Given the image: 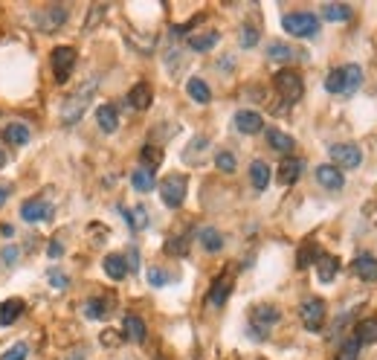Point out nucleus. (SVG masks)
<instances>
[{"label":"nucleus","mask_w":377,"mask_h":360,"mask_svg":"<svg viewBox=\"0 0 377 360\" xmlns=\"http://www.w3.org/2000/svg\"><path fill=\"white\" fill-rule=\"evenodd\" d=\"M96 88H99V78H87V82L78 88L76 93H70V96L64 99V105H62V123H64V125H76L78 119L85 116L90 99H93V93H96Z\"/></svg>","instance_id":"nucleus-1"},{"label":"nucleus","mask_w":377,"mask_h":360,"mask_svg":"<svg viewBox=\"0 0 377 360\" xmlns=\"http://www.w3.org/2000/svg\"><path fill=\"white\" fill-rule=\"evenodd\" d=\"M282 27L293 38H313L316 32H320V18H316L313 12H287L282 18Z\"/></svg>","instance_id":"nucleus-2"},{"label":"nucleus","mask_w":377,"mask_h":360,"mask_svg":"<svg viewBox=\"0 0 377 360\" xmlns=\"http://www.w3.org/2000/svg\"><path fill=\"white\" fill-rule=\"evenodd\" d=\"M186 186H189V180L186 174H169L160 180V198H163V204L177 209V207H183L186 201Z\"/></svg>","instance_id":"nucleus-3"},{"label":"nucleus","mask_w":377,"mask_h":360,"mask_svg":"<svg viewBox=\"0 0 377 360\" xmlns=\"http://www.w3.org/2000/svg\"><path fill=\"white\" fill-rule=\"evenodd\" d=\"M273 85L285 96V102H299L302 93H305V82H302V76L296 70H279L273 76Z\"/></svg>","instance_id":"nucleus-4"},{"label":"nucleus","mask_w":377,"mask_h":360,"mask_svg":"<svg viewBox=\"0 0 377 360\" xmlns=\"http://www.w3.org/2000/svg\"><path fill=\"white\" fill-rule=\"evenodd\" d=\"M299 317L308 331H322V323H325V303L320 296H311L299 305Z\"/></svg>","instance_id":"nucleus-5"},{"label":"nucleus","mask_w":377,"mask_h":360,"mask_svg":"<svg viewBox=\"0 0 377 360\" xmlns=\"http://www.w3.org/2000/svg\"><path fill=\"white\" fill-rule=\"evenodd\" d=\"M52 212L55 207L44 198H29V201L21 204V218L27 224H35V221H52Z\"/></svg>","instance_id":"nucleus-6"},{"label":"nucleus","mask_w":377,"mask_h":360,"mask_svg":"<svg viewBox=\"0 0 377 360\" xmlns=\"http://www.w3.org/2000/svg\"><path fill=\"white\" fill-rule=\"evenodd\" d=\"M52 73H55V82L58 85H64L67 78H70V70L76 64V50L73 47H55L52 50Z\"/></svg>","instance_id":"nucleus-7"},{"label":"nucleus","mask_w":377,"mask_h":360,"mask_svg":"<svg viewBox=\"0 0 377 360\" xmlns=\"http://www.w3.org/2000/svg\"><path fill=\"white\" fill-rule=\"evenodd\" d=\"M67 21V9L64 6H47L41 12H35V27L41 32H55L62 29V24Z\"/></svg>","instance_id":"nucleus-8"},{"label":"nucleus","mask_w":377,"mask_h":360,"mask_svg":"<svg viewBox=\"0 0 377 360\" xmlns=\"http://www.w3.org/2000/svg\"><path fill=\"white\" fill-rule=\"evenodd\" d=\"M331 160L336 166H346V169H357L363 163V151L357 148L354 143H336L331 146Z\"/></svg>","instance_id":"nucleus-9"},{"label":"nucleus","mask_w":377,"mask_h":360,"mask_svg":"<svg viewBox=\"0 0 377 360\" xmlns=\"http://www.w3.org/2000/svg\"><path fill=\"white\" fill-rule=\"evenodd\" d=\"M279 308L276 305H255L252 311H250V323H252V328H262V334L270 328V326H276L279 323Z\"/></svg>","instance_id":"nucleus-10"},{"label":"nucleus","mask_w":377,"mask_h":360,"mask_svg":"<svg viewBox=\"0 0 377 360\" xmlns=\"http://www.w3.org/2000/svg\"><path fill=\"white\" fill-rule=\"evenodd\" d=\"M229 293H232V279L224 273V276H218L215 279V285L209 288V293H206V303L212 305V308H221L227 299H229Z\"/></svg>","instance_id":"nucleus-11"},{"label":"nucleus","mask_w":377,"mask_h":360,"mask_svg":"<svg viewBox=\"0 0 377 360\" xmlns=\"http://www.w3.org/2000/svg\"><path fill=\"white\" fill-rule=\"evenodd\" d=\"M235 128L241 134H259L264 128V119L259 111H238L235 113Z\"/></svg>","instance_id":"nucleus-12"},{"label":"nucleus","mask_w":377,"mask_h":360,"mask_svg":"<svg viewBox=\"0 0 377 360\" xmlns=\"http://www.w3.org/2000/svg\"><path fill=\"white\" fill-rule=\"evenodd\" d=\"M154 102V96H151V85L148 82H136L131 90H128V105L136 108V111H148Z\"/></svg>","instance_id":"nucleus-13"},{"label":"nucleus","mask_w":377,"mask_h":360,"mask_svg":"<svg viewBox=\"0 0 377 360\" xmlns=\"http://www.w3.org/2000/svg\"><path fill=\"white\" fill-rule=\"evenodd\" d=\"M316 180L322 184V189H331V192H336V189H343V184H346V177H343V172L336 169V166H316Z\"/></svg>","instance_id":"nucleus-14"},{"label":"nucleus","mask_w":377,"mask_h":360,"mask_svg":"<svg viewBox=\"0 0 377 360\" xmlns=\"http://www.w3.org/2000/svg\"><path fill=\"white\" fill-rule=\"evenodd\" d=\"M340 273V258L336 256H328V253H320L316 258V276H320V282H334V276Z\"/></svg>","instance_id":"nucleus-15"},{"label":"nucleus","mask_w":377,"mask_h":360,"mask_svg":"<svg viewBox=\"0 0 377 360\" xmlns=\"http://www.w3.org/2000/svg\"><path fill=\"white\" fill-rule=\"evenodd\" d=\"M354 273L363 279V282H377V258L371 253H360L354 258Z\"/></svg>","instance_id":"nucleus-16"},{"label":"nucleus","mask_w":377,"mask_h":360,"mask_svg":"<svg viewBox=\"0 0 377 360\" xmlns=\"http://www.w3.org/2000/svg\"><path fill=\"white\" fill-rule=\"evenodd\" d=\"M351 337H354L360 346L374 343V340H377V317H366V319H360V323L354 326V334H351Z\"/></svg>","instance_id":"nucleus-17"},{"label":"nucleus","mask_w":377,"mask_h":360,"mask_svg":"<svg viewBox=\"0 0 377 360\" xmlns=\"http://www.w3.org/2000/svg\"><path fill=\"white\" fill-rule=\"evenodd\" d=\"M122 334L131 340V343H143L145 340V323H143V317H136V314H128L122 319Z\"/></svg>","instance_id":"nucleus-18"},{"label":"nucleus","mask_w":377,"mask_h":360,"mask_svg":"<svg viewBox=\"0 0 377 360\" xmlns=\"http://www.w3.org/2000/svg\"><path fill=\"white\" fill-rule=\"evenodd\" d=\"M302 169H305V163H302L299 157H287L285 163L279 166V180H282L285 186H290V184H296V180H299Z\"/></svg>","instance_id":"nucleus-19"},{"label":"nucleus","mask_w":377,"mask_h":360,"mask_svg":"<svg viewBox=\"0 0 377 360\" xmlns=\"http://www.w3.org/2000/svg\"><path fill=\"white\" fill-rule=\"evenodd\" d=\"M267 143H270L273 151H279V154H290L293 146H296L293 137L285 134V131H279V128H267Z\"/></svg>","instance_id":"nucleus-20"},{"label":"nucleus","mask_w":377,"mask_h":360,"mask_svg":"<svg viewBox=\"0 0 377 360\" xmlns=\"http://www.w3.org/2000/svg\"><path fill=\"white\" fill-rule=\"evenodd\" d=\"M102 268H105V273L111 276V279H125V273H128V262H125V256H119V253H111V256H105L102 258Z\"/></svg>","instance_id":"nucleus-21"},{"label":"nucleus","mask_w":377,"mask_h":360,"mask_svg":"<svg viewBox=\"0 0 377 360\" xmlns=\"http://www.w3.org/2000/svg\"><path fill=\"white\" fill-rule=\"evenodd\" d=\"M96 119H99V128H102L105 134H113L119 128V113H116L113 105H99Z\"/></svg>","instance_id":"nucleus-22"},{"label":"nucleus","mask_w":377,"mask_h":360,"mask_svg":"<svg viewBox=\"0 0 377 360\" xmlns=\"http://www.w3.org/2000/svg\"><path fill=\"white\" fill-rule=\"evenodd\" d=\"M3 143H9V146H27L29 143V128L21 125V123H9L3 128Z\"/></svg>","instance_id":"nucleus-23"},{"label":"nucleus","mask_w":377,"mask_h":360,"mask_svg":"<svg viewBox=\"0 0 377 360\" xmlns=\"http://www.w3.org/2000/svg\"><path fill=\"white\" fill-rule=\"evenodd\" d=\"M250 180L259 192H264L270 186V166L264 163V160H255V163L250 166Z\"/></svg>","instance_id":"nucleus-24"},{"label":"nucleus","mask_w":377,"mask_h":360,"mask_svg":"<svg viewBox=\"0 0 377 360\" xmlns=\"http://www.w3.org/2000/svg\"><path fill=\"white\" fill-rule=\"evenodd\" d=\"M21 314H24V303H21V299H6V303L0 305V326H12Z\"/></svg>","instance_id":"nucleus-25"},{"label":"nucleus","mask_w":377,"mask_h":360,"mask_svg":"<svg viewBox=\"0 0 377 360\" xmlns=\"http://www.w3.org/2000/svg\"><path fill=\"white\" fill-rule=\"evenodd\" d=\"M186 90H189V96L194 99V102H201V105H206L209 99H212V90H209V85L204 82V78H189L186 82Z\"/></svg>","instance_id":"nucleus-26"},{"label":"nucleus","mask_w":377,"mask_h":360,"mask_svg":"<svg viewBox=\"0 0 377 360\" xmlns=\"http://www.w3.org/2000/svg\"><path fill=\"white\" fill-rule=\"evenodd\" d=\"M343 73H346V88H343V96H351L357 88H360V82H363V67H360V64H346V67H343Z\"/></svg>","instance_id":"nucleus-27"},{"label":"nucleus","mask_w":377,"mask_h":360,"mask_svg":"<svg viewBox=\"0 0 377 360\" xmlns=\"http://www.w3.org/2000/svg\"><path fill=\"white\" fill-rule=\"evenodd\" d=\"M131 184H134V189L136 192H151L157 184H154V172H148V169H134V174H131Z\"/></svg>","instance_id":"nucleus-28"},{"label":"nucleus","mask_w":377,"mask_h":360,"mask_svg":"<svg viewBox=\"0 0 377 360\" xmlns=\"http://www.w3.org/2000/svg\"><path fill=\"white\" fill-rule=\"evenodd\" d=\"M122 218L131 224V230H145V227H148V209H145V207L122 209Z\"/></svg>","instance_id":"nucleus-29"},{"label":"nucleus","mask_w":377,"mask_h":360,"mask_svg":"<svg viewBox=\"0 0 377 360\" xmlns=\"http://www.w3.org/2000/svg\"><path fill=\"white\" fill-rule=\"evenodd\" d=\"M197 238H201V244H204L209 253H218V250L224 247V235L218 233L215 227H204V230H201V235H197Z\"/></svg>","instance_id":"nucleus-30"},{"label":"nucleus","mask_w":377,"mask_h":360,"mask_svg":"<svg viewBox=\"0 0 377 360\" xmlns=\"http://www.w3.org/2000/svg\"><path fill=\"white\" fill-rule=\"evenodd\" d=\"M140 160H143V169L154 172L157 166L163 163V148H160V146H145V148L140 151Z\"/></svg>","instance_id":"nucleus-31"},{"label":"nucleus","mask_w":377,"mask_h":360,"mask_svg":"<svg viewBox=\"0 0 377 360\" xmlns=\"http://www.w3.org/2000/svg\"><path fill=\"white\" fill-rule=\"evenodd\" d=\"M215 44H218V32H204V35H192L189 38V50H194V53H206Z\"/></svg>","instance_id":"nucleus-32"},{"label":"nucleus","mask_w":377,"mask_h":360,"mask_svg":"<svg viewBox=\"0 0 377 360\" xmlns=\"http://www.w3.org/2000/svg\"><path fill=\"white\" fill-rule=\"evenodd\" d=\"M322 18H325V21H348L351 9L346 4H325L322 6Z\"/></svg>","instance_id":"nucleus-33"},{"label":"nucleus","mask_w":377,"mask_h":360,"mask_svg":"<svg viewBox=\"0 0 377 360\" xmlns=\"http://www.w3.org/2000/svg\"><path fill=\"white\" fill-rule=\"evenodd\" d=\"M85 314H87L90 319H105V317L111 314V305H108V299H102V296L90 299V303L85 305Z\"/></svg>","instance_id":"nucleus-34"},{"label":"nucleus","mask_w":377,"mask_h":360,"mask_svg":"<svg viewBox=\"0 0 377 360\" xmlns=\"http://www.w3.org/2000/svg\"><path fill=\"white\" fill-rule=\"evenodd\" d=\"M343 88H346V73H343V67H336V70H331L328 78H325V90L343 96Z\"/></svg>","instance_id":"nucleus-35"},{"label":"nucleus","mask_w":377,"mask_h":360,"mask_svg":"<svg viewBox=\"0 0 377 360\" xmlns=\"http://www.w3.org/2000/svg\"><path fill=\"white\" fill-rule=\"evenodd\" d=\"M316 258H320V250H316V244L313 242H305L299 247V258H296V265H299V268H311Z\"/></svg>","instance_id":"nucleus-36"},{"label":"nucleus","mask_w":377,"mask_h":360,"mask_svg":"<svg viewBox=\"0 0 377 360\" xmlns=\"http://www.w3.org/2000/svg\"><path fill=\"white\" fill-rule=\"evenodd\" d=\"M267 55L273 58V62H293V58H296V53H293V50H290L287 44H282V41H276V44H270Z\"/></svg>","instance_id":"nucleus-37"},{"label":"nucleus","mask_w":377,"mask_h":360,"mask_svg":"<svg viewBox=\"0 0 377 360\" xmlns=\"http://www.w3.org/2000/svg\"><path fill=\"white\" fill-rule=\"evenodd\" d=\"M215 166L221 169V172H227V174H232L235 166H238V163H235V154H232V151H218V154H215Z\"/></svg>","instance_id":"nucleus-38"},{"label":"nucleus","mask_w":377,"mask_h":360,"mask_svg":"<svg viewBox=\"0 0 377 360\" xmlns=\"http://www.w3.org/2000/svg\"><path fill=\"white\" fill-rule=\"evenodd\" d=\"M29 357V346L27 343H15L9 346L3 354H0V360H27Z\"/></svg>","instance_id":"nucleus-39"},{"label":"nucleus","mask_w":377,"mask_h":360,"mask_svg":"<svg viewBox=\"0 0 377 360\" xmlns=\"http://www.w3.org/2000/svg\"><path fill=\"white\" fill-rule=\"evenodd\" d=\"M360 343H357V340L354 337H348L346 340V346H343V354H340V360H357V357H360Z\"/></svg>","instance_id":"nucleus-40"},{"label":"nucleus","mask_w":377,"mask_h":360,"mask_svg":"<svg viewBox=\"0 0 377 360\" xmlns=\"http://www.w3.org/2000/svg\"><path fill=\"white\" fill-rule=\"evenodd\" d=\"M169 279H171V276H169L163 268H151V270H148V282H151L154 288H163V285H169Z\"/></svg>","instance_id":"nucleus-41"},{"label":"nucleus","mask_w":377,"mask_h":360,"mask_svg":"<svg viewBox=\"0 0 377 360\" xmlns=\"http://www.w3.org/2000/svg\"><path fill=\"white\" fill-rule=\"evenodd\" d=\"M255 44H259V29H255V27H244V29H241V47L250 50V47H255Z\"/></svg>","instance_id":"nucleus-42"},{"label":"nucleus","mask_w":377,"mask_h":360,"mask_svg":"<svg viewBox=\"0 0 377 360\" xmlns=\"http://www.w3.org/2000/svg\"><path fill=\"white\" fill-rule=\"evenodd\" d=\"M186 247H189V238H186V235L171 238V242L166 244V250H169V253H177V256H183V253H186Z\"/></svg>","instance_id":"nucleus-43"},{"label":"nucleus","mask_w":377,"mask_h":360,"mask_svg":"<svg viewBox=\"0 0 377 360\" xmlns=\"http://www.w3.org/2000/svg\"><path fill=\"white\" fill-rule=\"evenodd\" d=\"M47 279H50V285L58 288V291H64V288H67V273H62V270H50Z\"/></svg>","instance_id":"nucleus-44"},{"label":"nucleus","mask_w":377,"mask_h":360,"mask_svg":"<svg viewBox=\"0 0 377 360\" xmlns=\"http://www.w3.org/2000/svg\"><path fill=\"white\" fill-rule=\"evenodd\" d=\"M105 12H108V6H102V4H99V6H93L90 18H87V29H93V27H96V21H99V18H102Z\"/></svg>","instance_id":"nucleus-45"},{"label":"nucleus","mask_w":377,"mask_h":360,"mask_svg":"<svg viewBox=\"0 0 377 360\" xmlns=\"http://www.w3.org/2000/svg\"><path fill=\"white\" fill-rule=\"evenodd\" d=\"M3 262H6L9 268L17 262V247H6V250H3Z\"/></svg>","instance_id":"nucleus-46"},{"label":"nucleus","mask_w":377,"mask_h":360,"mask_svg":"<svg viewBox=\"0 0 377 360\" xmlns=\"http://www.w3.org/2000/svg\"><path fill=\"white\" fill-rule=\"evenodd\" d=\"M47 253H50V258H58L64 253V247H62V242H50V247H47Z\"/></svg>","instance_id":"nucleus-47"},{"label":"nucleus","mask_w":377,"mask_h":360,"mask_svg":"<svg viewBox=\"0 0 377 360\" xmlns=\"http://www.w3.org/2000/svg\"><path fill=\"white\" fill-rule=\"evenodd\" d=\"M0 235H3V238H12V235H15V227H12V224H0Z\"/></svg>","instance_id":"nucleus-48"},{"label":"nucleus","mask_w":377,"mask_h":360,"mask_svg":"<svg viewBox=\"0 0 377 360\" xmlns=\"http://www.w3.org/2000/svg\"><path fill=\"white\" fill-rule=\"evenodd\" d=\"M3 201H6V189L0 186V207H3Z\"/></svg>","instance_id":"nucleus-49"},{"label":"nucleus","mask_w":377,"mask_h":360,"mask_svg":"<svg viewBox=\"0 0 377 360\" xmlns=\"http://www.w3.org/2000/svg\"><path fill=\"white\" fill-rule=\"evenodd\" d=\"M6 166V154H3V148H0V169Z\"/></svg>","instance_id":"nucleus-50"}]
</instances>
